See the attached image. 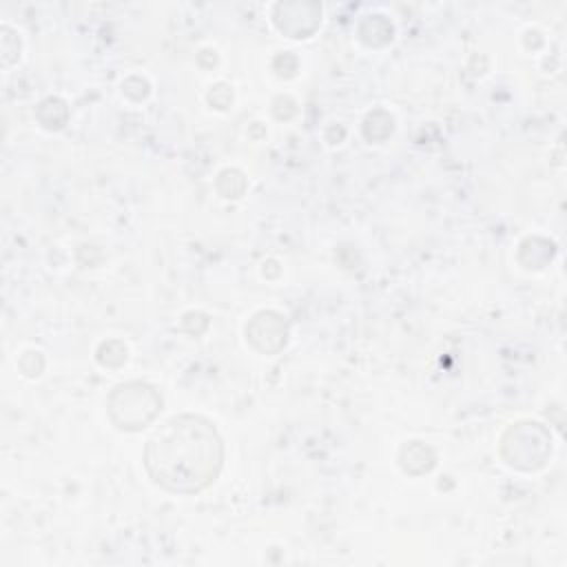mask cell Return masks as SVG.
Wrapping results in <instances>:
<instances>
[{
  "mask_svg": "<svg viewBox=\"0 0 567 567\" xmlns=\"http://www.w3.org/2000/svg\"><path fill=\"white\" fill-rule=\"evenodd\" d=\"M221 463V441L199 416L168 421L146 447V465L157 483L173 492H197L208 485Z\"/></svg>",
  "mask_w": 567,
  "mask_h": 567,
  "instance_id": "1",
  "label": "cell"
}]
</instances>
